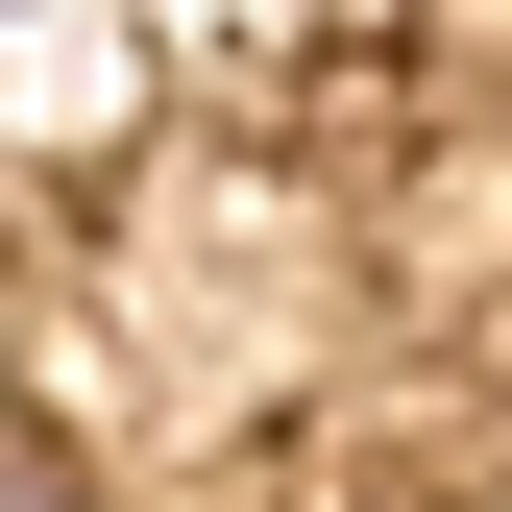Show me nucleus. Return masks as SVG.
I'll use <instances>...</instances> for the list:
<instances>
[{
  "instance_id": "nucleus-2",
  "label": "nucleus",
  "mask_w": 512,
  "mask_h": 512,
  "mask_svg": "<svg viewBox=\"0 0 512 512\" xmlns=\"http://www.w3.org/2000/svg\"><path fill=\"white\" fill-rule=\"evenodd\" d=\"M0 415H25V391H0Z\"/></svg>"
},
{
  "instance_id": "nucleus-1",
  "label": "nucleus",
  "mask_w": 512,
  "mask_h": 512,
  "mask_svg": "<svg viewBox=\"0 0 512 512\" xmlns=\"http://www.w3.org/2000/svg\"><path fill=\"white\" fill-rule=\"evenodd\" d=\"M0 512H98V488H74V464H49V439H25V415H0Z\"/></svg>"
}]
</instances>
